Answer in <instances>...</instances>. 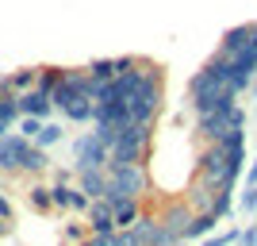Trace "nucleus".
<instances>
[{
	"mask_svg": "<svg viewBox=\"0 0 257 246\" xmlns=\"http://www.w3.org/2000/svg\"><path fill=\"white\" fill-rule=\"evenodd\" d=\"M27 135H4L0 139V173H12V170H20V161L23 154H27Z\"/></svg>",
	"mask_w": 257,
	"mask_h": 246,
	"instance_id": "f257e3e1",
	"label": "nucleus"
},
{
	"mask_svg": "<svg viewBox=\"0 0 257 246\" xmlns=\"http://www.w3.org/2000/svg\"><path fill=\"white\" fill-rule=\"evenodd\" d=\"M50 161H46V154L39 146H27V154H23V161H20V170H27V173H39V170H46Z\"/></svg>",
	"mask_w": 257,
	"mask_h": 246,
	"instance_id": "f03ea898",
	"label": "nucleus"
},
{
	"mask_svg": "<svg viewBox=\"0 0 257 246\" xmlns=\"http://www.w3.org/2000/svg\"><path fill=\"white\" fill-rule=\"evenodd\" d=\"M35 81H39V73H35V69H20V73H12V77H8V85H12V89H31Z\"/></svg>",
	"mask_w": 257,
	"mask_h": 246,
	"instance_id": "7ed1b4c3",
	"label": "nucleus"
},
{
	"mask_svg": "<svg viewBox=\"0 0 257 246\" xmlns=\"http://www.w3.org/2000/svg\"><path fill=\"white\" fill-rule=\"evenodd\" d=\"M31 204H35V208H39V212H46V208H50V204H54L50 189H43V185H35V189H31Z\"/></svg>",
	"mask_w": 257,
	"mask_h": 246,
	"instance_id": "20e7f679",
	"label": "nucleus"
},
{
	"mask_svg": "<svg viewBox=\"0 0 257 246\" xmlns=\"http://www.w3.org/2000/svg\"><path fill=\"white\" fill-rule=\"evenodd\" d=\"M0 219H12V204L4 200V196H0Z\"/></svg>",
	"mask_w": 257,
	"mask_h": 246,
	"instance_id": "39448f33",
	"label": "nucleus"
}]
</instances>
